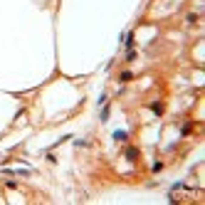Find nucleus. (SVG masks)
Returning a JSON list of instances; mask_svg holds the SVG:
<instances>
[{"instance_id": "obj_1", "label": "nucleus", "mask_w": 205, "mask_h": 205, "mask_svg": "<svg viewBox=\"0 0 205 205\" xmlns=\"http://www.w3.org/2000/svg\"><path fill=\"white\" fill-rule=\"evenodd\" d=\"M114 138H116V141H121V143H124V141H128V134H126V131H124V128H116V131H114Z\"/></svg>"}, {"instance_id": "obj_2", "label": "nucleus", "mask_w": 205, "mask_h": 205, "mask_svg": "<svg viewBox=\"0 0 205 205\" xmlns=\"http://www.w3.org/2000/svg\"><path fill=\"white\" fill-rule=\"evenodd\" d=\"M131 77H134L131 72H121V74H119V79H121V82H131Z\"/></svg>"}, {"instance_id": "obj_3", "label": "nucleus", "mask_w": 205, "mask_h": 205, "mask_svg": "<svg viewBox=\"0 0 205 205\" xmlns=\"http://www.w3.org/2000/svg\"><path fill=\"white\" fill-rule=\"evenodd\" d=\"M101 121H109V104L101 109Z\"/></svg>"}, {"instance_id": "obj_4", "label": "nucleus", "mask_w": 205, "mask_h": 205, "mask_svg": "<svg viewBox=\"0 0 205 205\" xmlns=\"http://www.w3.org/2000/svg\"><path fill=\"white\" fill-rule=\"evenodd\" d=\"M151 109L156 111V114H161V111H163V104H161V101H156V104H151Z\"/></svg>"}, {"instance_id": "obj_5", "label": "nucleus", "mask_w": 205, "mask_h": 205, "mask_svg": "<svg viewBox=\"0 0 205 205\" xmlns=\"http://www.w3.org/2000/svg\"><path fill=\"white\" fill-rule=\"evenodd\" d=\"M126 156H128V158H131V161H134V158L138 156V151H136V148H128V151H126Z\"/></svg>"}]
</instances>
